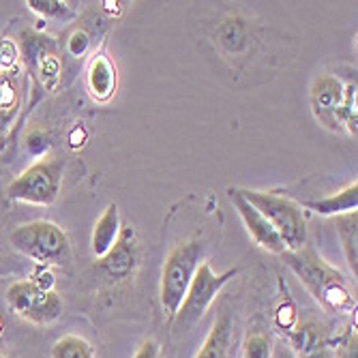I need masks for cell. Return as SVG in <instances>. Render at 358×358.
<instances>
[{
    "mask_svg": "<svg viewBox=\"0 0 358 358\" xmlns=\"http://www.w3.org/2000/svg\"><path fill=\"white\" fill-rule=\"evenodd\" d=\"M281 255L324 311L339 315L356 309V299L352 296L343 273L331 266L315 249L305 245L296 251H283Z\"/></svg>",
    "mask_w": 358,
    "mask_h": 358,
    "instance_id": "cell-1",
    "label": "cell"
},
{
    "mask_svg": "<svg viewBox=\"0 0 358 358\" xmlns=\"http://www.w3.org/2000/svg\"><path fill=\"white\" fill-rule=\"evenodd\" d=\"M9 241L20 253L35 259L39 266H62L71 259L69 236L54 221L37 219L17 225Z\"/></svg>",
    "mask_w": 358,
    "mask_h": 358,
    "instance_id": "cell-2",
    "label": "cell"
},
{
    "mask_svg": "<svg viewBox=\"0 0 358 358\" xmlns=\"http://www.w3.org/2000/svg\"><path fill=\"white\" fill-rule=\"evenodd\" d=\"M238 191L275 227V232L285 245V251H296L307 245V219L303 208L294 200L268 191H251V189H238Z\"/></svg>",
    "mask_w": 358,
    "mask_h": 358,
    "instance_id": "cell-3",
    "label": "cell"
},
{
    "mask_svg": "<svg viewBox=\"0 0 358 358\" xmlns=\"http://www.w3.org/2000/svg\"><path fill=\"white\" fill-rule=\"evenodd\" d=\"M202 262H204L202 241L180 243L168 253L164 262V271H161V285H159L161 305H164L168 315L174 317L178 313L189 289V283Z\"/></svg>",
    "mask_w": 358,
    "mask_h": 358,
    "instance_id": "cell-4",
    "label": "cell"
},
{
    "mask_svg": "<svg viewBox=\"0 0 358 358\" xmlns=\"http://www.w3.org/2000/svg\"><path fill=\"white\" fill-rule=\"evenodd\" d=\"M62 172L64 161L60 157H41L11 180V185L7 187L9 200L35 206L54 204L60 195Z\"/></svg>",
    "mask_w": 358,
    "mask_h": 358,
    "instance_id": "cell-5",
    "label": "cell"
},
{
    "mask_svg": "<svg viewBox=\"0 0 358 358\" xmlns=\"http://www.w3.org/2000/svg\"><path fill=\"white\" fill-rule=\"evenodd\" d=\"M236 275H238L236 268H230V271L217 275L208 262H202L198 266V271H195L191 283H189V289H187L178 313L174 315V331L185 333V331L193 329L195 324L204 317V313L210 309V305L215 303L219 292Z\"/></svg>",
    "mask_w": 358,
    "mask_h": 358,
    "instance_id": "cell-6",
    "label": "cell"
},
{
    "mask_svg": "<svg viewBox=\"0 0 358 358\" xmlns=\"http://www.w3.org/2000/svg\"><path fill=\"white\" fill-rule=\"evenodd\" d=\"M5 296H7L9 307L22 320L39 324V327L52 324L62 315V299L54 289H43L30 279L13 281L7 287Z\"/></svg>",
    "mask_w": 358,
    "mask_h": 358,
    "instance_id": "cell-7",
    "label": "cell"
},
{
    "mask_svg": "<svg viewBox=\"0 0 358 358\" xmlns=\"http://www.w3.org/2000/svg\"><path fill=\"white\" fill-rule=\"evenodd\" d=\"M20 54H24L26 64L32 69V73L41 80V86L54 92L60 82L62 64H60L58 50L52 37L37 35V32H32V30H24Z\"/></svg>",
    "mask_w": 358,
    "mask_h": 358,
    "instance_id": "cell-8",
    "label": "cell"
},
{
    "mask_svg": "<svg viewBox=\"0 0 358 358\" xmlns=\"http://www.w3.org/2000/svg\"><path fill=\"white\" fill-rule=\"evenodd\" d=\"M343 103V82L331 73L317 76L311 86V110L315 118L329 127L331 131H339V110Z\"/></svg>",
    "mask_w": 358,
    "mask_h": 358,
    "instance_id": "cell-9",
    "label": "cell"
},
{
    "mask_svg": "<svg viewBox=\"0 0 358 358\" xmlns=\"http://www.w3.org/2000/svg\"><path fill=\"white\" fill-rule=\"evenodd\" d=\"M227 198L232 200V204H234V208L238 210V215H241V219H243V223H245V227H247V232H249V236L262 247L264 251H268V253H277V255H281L283 251H285V245H283V241L279 238V234L275 232V227L266 221V217L259 213L255 206H251L245 198H243V193L238 191V189H227Z\"/></svg>",
    "mask_w": 358,
    "mask_h": 358,
    "instance_id": "cell-10",
    "label": "cell"
},
{
    "mask_svg": "<svg viewBox=\"0 0 358 358\" xmlns=\"http://www.w3.org/2000/svg\"><path fill=\"white\" fill-rule=\"evenodd\" d=\"M99 266L106 273V277L112 281H124L136 273L138 243H136V232L131 227H127L124 232H120L114 247L99 259Z\"/></svg>",
    "mask_w": 358,
    "mask_h": 358,
    "instance_id": "cell-11",
    "label": "cell"
},
{
    "mask_svg": "<svg viewBox=\"0 0 358 358\" xmlns=\"http://www.w3.org/2000/svg\"><path fill=\"white\" fill-rule=\"evenodd\" d=\"M289 350L296 358H333L331 356V339L327 329L317 322L296 324V329L287 333Z\"/></svg>",
    "mask_w": 358,
    "mask_h": 358,
    "instance_id": "cell-12",
    "label": "cell"
},
{
    "mask_svg": "<svg viewBox=\"0 0 358 358\" xmlns=\"http://www.w3.org/2000/svg\"><path fill=\"white\" fill-rule=\"evenodd\" d=\"M118 73L106 52L94 54L86 69V90L96 103H108L116 94Z\"/></svg>",
    "mask_w": 358,
    "mask_h": 358,
    "instance_id": "cell-13",
    "label": "cell"
},
{
    "mask_svg": "<svg viewBox=\"0 0 358 358\" xmlns=\"http://www.w3.org/2000/svg\"><path fill=\"white\" fill-rule=\"evenodd\" d=\"M118 236H120V213H118V206L112 202V204L106 206L101 217L94 221L92 236H90L92 255L96 259H101L114 247Z\"/></svg>",
    "mask_w": 358,
    "mask_h": 358,
    "instance_id": "cell-14",
    "label": "cell"
},
{
    "mask_svg": "<svg viewBox=\"0 0 358 358\" xmlns=\"http://www.w3.org/2000/svg\"><path fill=\"white\" fill-rule=\"evenodd\" d=\"M20 67L11 71H0V136L11 127L20 101H22V84H20Z\"/></svg>",
    "mask_w": 358,
    "mask_h": 358,
    "instance_id": "cell-15",
    "label": "cell"
},
{
    "mask_svg": "<svg viewBox=\"0 0 358 358\" xmlns=\"http://www.w3.org/2000/svg\"><path fill=\"white\" fill-rule=\"evenodd\" d=\"M232 331L234 324L230 313H223L208 331L200 352L195 354V358H230L232 352Z\"/></svg>",
    "mask_w": 358,
    "mask_h": 358,
    "instance_id": "cell-16",
    "label": "cell"
},
{
    "mask_svg": "<svg viewBox=\"0 0 358 358\" xmlns=\"http://www.w3.org/2000/svg\"><path fill=\"white\" fill-rule=\"evenodd\" d=\"M305 206L324 217H339L345 213H354L358 208V182L354 180L339 193L329 195V198H322V200H311Z\"/></svg>",
    "mask_w": 358,
    "mask_h": 358,
    "instance_id": "cell-17",
    "label": "cell"
},
{
    "mask_svg": "<svg viewBox=\"0 0 358 358\" xmlns=\"http://www.w3.org/2000/svg\"><path fill=\"white\" fill-rule=\"evenodd\" d=\"M335 225H337V232L341 238L345 262L356 277V271H358V210L335 217Z\"/></svg>",
    "mask_w": 358,
    "mask_h": 358,
    "instance_id": "cell-18",
    "label": "cell"
},
{
    "mask_svg": "<svg viewBox=\"0 0 358 358\" xmlns=\"http://www.w3.org/2000/svg\"><path fill=\"white\" fill-rule=\"evenodd\" d=\"M217 39L230 54H238L249 45V32L247 24L241 17H227L217 28Z\"/></svg>",
    "mask_w": 358,
    "mask_h": 358,
    "instance_id": "cell-19",
    "label": "cell"
},
{
    "mask_svg": "<svg viewBox=\"0 0 358 358\" xmlns=\"http://www.w3.org/2000/svg\"><path fill=\"white\" fill-rule=\"evenodd\" d=\"M50 356L52 358H94V350L80 335H64L52 345Z\"/></svg>",
    "mask_w": 358,
    "mask_h": 358,
    "instance_id": "cell-20",
    "label": "cell"
},
{
    "mask_svg": "<svg viewBox=\"0 0 358 358\" xmlns=\"http://www.w3.org/2000/svg\"><path fill=\"white\" fill-rule=\"evenodd\" d=\"M26 7L30 11H35L43 20H64L71 17L73 9L69 3H60V0H28Z\"/></svg>",
    "mask_w": 358,
    "mask_h": 358,
    "instance_id": "cell-21",
    "label": "cell"
},
{
    "mask_svg": "<svg viewBox=\"0 0 358 358\" xmlns=\"http://www.w3.org/2000/svg\"><path fill=\"white\" fill-rule=\"evenodd\" d=\"M356 118H358V110H356V82L343 84V103L339 110V124L345 127L352 136H356Z\"/></svg>",
    "mask_w": 358,
    "mask_h": 358,
    "instance_id": "cell-22",
    "label": "cell"
},
{
    "mask_svg": "<svg viewBox=\"0 0 358 358\" xmlns=\"http://www.w3.org/2000/svg\"><path fill=\"white\" fill-rule=\"evenodd\" d=\"M243 356L245 358H271L273 356V341L262 333H251L245 337Z\"/></svg>",
    "mask_w": 358,
    "mask_h": 358,
    "instance_id": "cell-23",
    "label": "cell"
},
{
    "mask_svg": "<svg viewBox=\"0 0 358 358\" xmlns=\"http://www.w3.org/2000/svg\"><path fill=\"white\" fill-rule=\"evenodd\" d=\"M296 322H299L296 307H294V303H292V299L285 296V301H281L277 305V311H275V324H277V329L292 333V331L296 329Z\"/></svg>",
    "mask_w": 358,
    "mask_h": 358,
    "instance_id": "cell-24",
    "label": "cell"
},
{
    "mask_svg": "<svg viewBox=\"0 0 358 358\" xmlns=\"http://www.w3.org/2000/svg\"><path fill=\"white\" fill-rule=\"evenodd\" d=\"M20 45L13 39H0V71H11L20 67Z\"/></svg>",
    "mask_w": 358,
    "mask_h": 358,
    "instance_id": "cell-25",
    "label": "cell"
},
{
    "mask_svg": "<svg viewBox=\"0 0 358 358\" xmlns=\"http://www.w3.org/2000/svg\"><path fill=\"white\" fill-rule=\"evenodd\" d=\"M358 356V335L356 329H348V333L335 343L333 358H356Z\"/></svg>",
    "mask_w": 358,
    "mask_h": 358,
    "instance_id": "cell-26",
    "label": "cell"
},
{
    "mask_svg": "<svg viewBox=\"0 0 358 358\" xmlns=\"http://www.w3.org/2000/svg\"><path fill=\"white\" fill-rule=\"evenodd\" d=\"M88 48H90V37H88V32L82 30V28L73 30L71 35H69V39H67V52H69L71 56L80 58V56H84V54L88 52Z\"/></svg>",
    "mask_w": 358,
    "mask_h": 358,
    "instance_id": "cell-27",
    "label": "cell"
},
{
    "mask_svg": "<svg viewBox=\"0 0 358 358\" xmlns=\"http://www.w3.org/2000/svg\"><path fill=\"white\" fill-rule=\"evenodd\" d=\"M26 148L32 155L43 157L48 152V148H50V136L45 131H39V129H35V131H30L26 136Z\"/></svg>",
    "mask_w": 358,
    "mask_h": 358,
    "instance_id": "cell-28",
    "label": "cell"
},
{
    "mask_svg": "<svg viewBox=\"0 0 358 358\" xmlns=\"http://www.w3.org/2000/svg\"><path fill=\"white\" fill-rule=\"evenodd\" d=\"M161 348L155 339H146L142 341V345L138 348V352L134 354V358H159Z\"/></svg>",
    "mask_w": 358,
    "mask_h": 358,
    "instance_id": "cell-29",
    "label": "cell"
},
{
    "mask_svg": "<svg viewBox=\"0 0 358 358\" xmlns=\"http://www.w3.org/2000/svg\"><path fill=\"white\" fill-rule=\"evenodd\" d=\"M275 358H296V356H294V352H292V350H289L287 345H281V348L277 350Z\"/></svg>",
    "mask_w": 358,
    "mask_h": 358,
    "instance_id": "cell-30",
    "label": "cell"
},
{
    "mask_svg": "<svg viewBox=\"0 0 358 358\" xmlns=\"http://www.w3.org/2000/svg\"><path fill=\"white\" fill-rule=\"evenodd\" d=\"M5 275V268H3V262H0V277H3Z\"/></svg>",
    "mask_w": 358,
    "mask_h": 358,
    "instance_id": "cell-31",
    "label": "cell"
},
{
    "mask_svg": "<svg viewBox=\"0 0 358 358\" xmlns=\"http://www.w3.org/2000/svg\"><path fill=\"white\" fill-rule=\"evenodd\" d=\"M0 358H7V356H5V354H0Z\"/></svg>",
    "mask_w": 358,
    "mask_h": 358,
    "instance_id": "cell-32",
    "label": "cell"
}]
</instances>
